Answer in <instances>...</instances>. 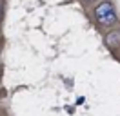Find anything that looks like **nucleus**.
<instances>
[{"label": "nucleus", "instance_id": "nucleus-2", "mask_svg": "<svg viewBox=\"0 0 120 116\" xmlns=\"http://www.w3.org/2000/svg\"><path fill=\"white\" fill-rule=\"evenodd\" d=\"M86 2H95V0H86Z\"/></svg>", "mask_w": 120, "mask_h": 116}, {"label": "nucleus", "instance_id": "nucleus-1", "mask_svg": "<svg viewBox=\"0 0 120 116\" xmlns=\"http://www.w3.org/2000/svg\"><path fill=\"white\" fill-rule=\"evenodd\" d=\"M95 18L100 25H115L116 24V11L109 0L105 2H100L97 7H95Z\"/></svg>", "mask_w": 120, "mask_h": 116}]
</instances>
